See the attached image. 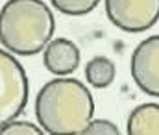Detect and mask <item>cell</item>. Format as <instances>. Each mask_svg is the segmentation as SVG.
<instances>
[{"mask_svg":"<svg viewBox=\"0 0 159 135\" xmlns=\"http://www.w3.org/2000/svg\"><path fill=\"white\" fill-rule=\"evenodd\" d=\"M28 76L11 52L0 48V128L15 120L28 104Z\"/></svg>","mask_w":159,"mask_h":135,"instance_id":"obj_3","label":"cell"},{"mask_svg":"<svg viewBox=\"0 0 159 135\" xmlns=\"http://www.w3.org/2000/svg\"><path fill=\"white\" fill-rule=\"evenodd\" d=\"M126 132L129 135H159V104H141L129 117Z\"/></svg>","mask_w":159,"mask_h":135,"instance_id":"obj_7","label":"cell"},{"mask_svg":"<svg viewBox=\"0 0 159 135\" xmlns=\"http://www.w3.org/2000/svg\"><path fill=\"white\" fill-rule=\"evenodd\" d=\"M50 2L59 13L70 15V17L87 15L100 4V0H50Z\"/></svg>","mask_w":159,"mask_h":135,"instance_id":"obj_9","label":"cell"},{"mask_svg":"<svg viewBox=\"0 0 159 135\" xmlns=\"http://www.w3.org/2000/svg\"><path fill=\"white\" fill-rule=\"evenodd\" d=\"M93 115V94L80 80L56 78L37 92L35 117L43 132L50 135H80Z\"/></svg>","mask_w":159,"mask_h":135,"instance_id":"obj_1","label":"cell"},{"mask_svg":"<svg viewBox=\"0 0 159 135\" xmlns=\"http://www.w3.org/2000/svg\"><path fill=\"white\" fill-rule=\"evenodd\" d=\"M81 135H119V128L117 124H113L111 120H104V119H96L91 120Z\"/></svg>","mask_w":159,"mask_h":135,"instance_id":"obj_11","label":"cell"},{"mask_svg":"<svg viewBox=\"0 0 159 135\" xmlns=\"http://www.w3.org/2000/svg\"><path fill=\"white\" fill-rule=\"evenodd\" d=\"M43 50H44L43 63L46 70L52 72L54 76H67L78 69L80 50L70 39H65V37L50 39Z\"/></svg>","mask_w":159,"mask_h":135,"instance_id":"obj_6","label":"cell"},{"mask_svg":"<svg viewBox=\"0 0 159 135\" xmlns=\"http://www.w3.org/2000/svg\"><path fill=\"white\" fill-rule=\"evenodd\" d=\"M43 128L26 122V120H11L0 128V135H41Z\"/></svg>","mask_w":159,"mask_h":135,"instance_id":"obj_10","label":"cell"},{"mask_svg":"<svg viewBox=\"0 0 159 135\" xmlns=\"http://www.w3.org/2000/svg\"><path fill=\"white\" fill-rule=\"evenodd\" d=\"M106 13L122 32L141 34L159 20V0H106Z\"/></svg>","mask_w":159,"mask_h":135,"instance_id":"obj_4","label":"cell"},{"mask_svg":"<svg viewBox=\"0 0 159 135\" xmlns=\"http://www.w3.org/2000/svg\"><path fill=\"white\" fill-rule=\"evenodd\" d=\"M54 30V15L43 0H7L0 9V45L11 54H39Z\"/></svg>","mask_w":159,"mask_h":135,"instance_id":"obj_2","label":"cell"},{"mask_svg":"<svg viewBox=\"0 0 159 135\" xmlns=\"http://www.w3.org/2000/svg\"><path fill=\"white\" fill-rule=\"evenodd\" d=\"M115 63L106 57V56H96L85 65V80L96 87V89H106L115 82Z\"/></svg>","mask_w":159,"mask_h":135,"instance_id":"obj_8","label":"cell"},{"mask_svg":"<svg viewBox=\"0 0 159 135\" xmlns=\"http://www.w3.org/2000/svg\"><path fill=\"white\" fill-rule=\"evenodd\" d=\"M131 78L143 92L159 98V35H150L135 46Z\"/></svg>","mask_w":159,"mask_h":135,"instance_id":"obj_5","label":"cell"}]
</instances>
